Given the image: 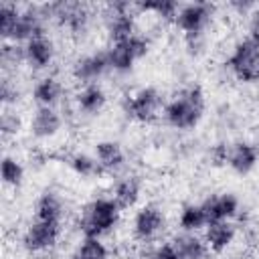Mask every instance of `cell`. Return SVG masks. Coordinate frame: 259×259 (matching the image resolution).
Wrapping results in <instances>:
<instances>
[{
	"label": "cell",
	"instance_id": "6da1fadb",
	"mask_svg": "<svg viewBox=\"0 0 259 259\" xmlns=\"http://www.w3.org/2000/svg\"><path fill=\"white\" fill-rule=\"evenodd\" d=\"M204 115V93L200 87H188L164 105V119L176 130L194 127Z\"/></svg>",
	"mask_w": 259,
	"mask_h": 259
},
{
	"label": "cell",
	"instance_id": "7a4b0ae2",
	"mask_svg": "<svg viewBox=\"0 0 259 259\" xmlns=\"http://www.w3.org/2000/svg\"><path fill=\"white\" fill-rule=\"evenodd\" d=\"M121 208L115 204L113 198H95L89 202L81 217V231L85 237H101L103 233L111 231L119 221Z\"/></svg>",
	"mask_w": 259,
	"mask_h": 259
},
{
	"label": "cell",
	"instance_id": "3957f363",
	"mask_svg": "<svg viewBox=\"0 0 259 259\" xmlns=\"http://www.w3.org/2000/svg\"><path fill=\"white\" fill-rule=\"evenodd\" d=\"M227 65L239 81L257 83L259 81V40L247 36L241 42H237Z\"/></svg>",
	"mask_w": 259,
	"mask_h": 259
},
{
	"label": "cell",
	"instance_id": "277c9868",
	"mask_svg": "<svg viewBox=\"0 0 259 259\" xmlns=\"http://www.w3.org/2000/svg\"><path fill=\"white\" fill-rule=\"evenodd\" d=\"M148 55V40L140 34H134L132 38L123 40V42H113L107 49V61H109V69L125 73L134 67L136 61H140L142 57Z\"/></svg>",
	"mask_w": 259,
	"mask_h": 259
},
{
	"label": "cell",
	"instance_id": "5b68a950",
	"mask_svg": "<svg viewBox=\"0 0 259 259\" xmlns=\"http://www.w3.org/2000/svg\"><path fill=\"white\" fill-rule=\"evenodd\" d=\"M160 107H162V97L154 87H144L125 99V113L142 123L154 121L160 113Z\"/></svg>",
	"mask_w": 259,
	"mask_h": 259
},
{
	"label": "cell",
	"instance_id": "8992f818",
	"mask_svg": "<svg viewBox=\"0 0 259 259\" xmlns=\"http://www.w3.org/2000/svg\"><path fill=\"white\" fill-rule=\"evenodd\" d=\"M59 235H61V223L34 219V223L22 235V245L30 253H40L51 249L59 241Z\"/></svg>",
	"mask_w": 259,
	"mask_h": 259
},
{
	"label": "cell",
	"instance_id": "52a82bcc",
	"mask_svg": "<svg viewBox=\"0 0 259 259\" xmlns=\"http://www.w3.org/2000/svg\"><path fill=\"white\" fill-rule=\"evenodd\" d=\"M210 14H212V6L206 4V2H192V4H184L180 6L174 22L176 26L186 32L188 36H196L204 30V26L208 24L210 20Z\"/></svg>",
	"mask_w": 259,
	"mask_h": 259
},
{
	"label": "cell",
	"instance_id": "ba28073f",
	"mask_svg": "<svg viewBox=\"0 0 259 259\" xmlns=\"http://www.w3.org/2000/svg\"><path fill=\"white\" fill-rule=\"evenodd\" d=\"M111 14L107 18V32L113 42H123L136 34V22L134 16L130 14V4L127 2H113L109 4Z\"/></svg>",
	"mask_w": 259,
	"mask_h": 259
},
{
	"label": "cell",
	"instance_id": "9c48e42d",
	"mask_svg": "<svg viewBox=\"0 0 259 259\" xmlns=\"http://www.w3.org/2000/svg\"><path fill=\"white\" fill-rule=\"evenodd\" d=\"M164 212L156 204H146L134 217V235L142 241H148L164 229Z\"/></svg>",
	"mask_w": 259,
	"mask_h": 259
},
{
	"label": "cell",
	"instance_id": "30bf717a",
	"mask_svg": "<svg viewBox=\"0 0 259 259\" xmlns=\"http://www.w3.org/2000/svg\"><path fill=\"white\" fill-rule=\"evenodd\" d=\"M55 57V45L47 34H38L30 38L24 49H22V59L32 67V69H45L53 63Z\"/></svg>",
	"mask_w": 259,
	"mask_h": 259
},
{
	"label": "cell",
	"instance_id": "8fae6325",
	"mask_svg": "<svg viewBox=\"0 0 259 259\" xmlns=\"http://www.w3.org/2000/svg\"><path fill=\"white\" fill-rule=\"evenodd\" d=\"M200 206L204 210L206 223H217V221H229V219H233L237 214V210H239V200H237L235 194L225 192V194L206 198Z\"/></svg>",
	"mask_w": 259,
	"mask_h": 259
},
{
	"label": "cell",
	"instance_id": "7c38bea8",
	"mask_svg": "<svg viewBox=\"0 0 259 259\" xmlns=\"http://www.w3.org/2000/svg\"><path fill=\"white\" fill-rule=\"evenodd\" d=\"M105 69H109L107 51L105 53H93V55L81 57L73 65V77L87 85V83H95V79H99L105 73Z\"/></svg>",
	"mask_w": 259,
	"mask_h": 259
},
{
	"label": "cell",
	"instance_id": "4fadbf2b",
	"mask_svg": "<svg viewBox=\"0 0 259 259\" xmlns=\"http://www.w3.org/2000/svg\"><path fill=\"white\" fill-rule=\"evenodd\" d=\"M257 160H259V150L249 142L233 144L227 152V164L237 174H249L257 166Z\"/></svg>",
	"mask_w": 259,
	"mask_h": 259
},
{
	"label": "cell",
	"instance_id": "5bb4252c",
	"mask_svg": "<svg viewBox=\"0 0 259 259\" xmlns=\"http://www.w3.org/2000/svg\"><path fill=\"white\" fill-rule=\"evenodd\" d=\"M38 34H45L42 32V24H40V16L36 12H32V10H26V12L18 14L16 24L10 30L6 40H10V42H24L26 45L30 38H34Z\"/></svg>",
	"mask_w": 259,
	"mask_h": 259
},
{
	"label": "cell",
	"instance_id": "9a60e30c",
	"mask_svg": "<svg viewBox=\"0 0 259 259\" xmlns=\"http://www.w3.org/2000/svg\"><path fill=\"white\" fill-rule=\"evenodd\" d=\"M235 239V227L229 221H217V223H208L206 231H204V243L210 251L221 253L225 251Z\"/></svg>",
	"mask_w": 259,
	"mask_h": 259
},
{
	"label": "cell",
	"instance_id": "2e32d148",
	"mask_svg": "<svg viewBox=\"0 0 259 259\" xmlns=\"http://www.w3.org/2000/svg\"><path fill=\"white\" fill-rule=\"evenodd\" d=\"M61 127V115L55 107H38L30 119V132L36 138H51Z\"/></svg>",
	"mask_w": 259,
	"mask_h": 259
},
{
	"label": "cell",
	"instance_id": "e0dca14e",
	"mask_svg": "<svg viewBox=\"0 0 259 259\" xmlns=\"http://www.w3.org/2000/svg\"><path fill=\"white\" fill-rule=\"evenodd\" d=\"M105 101H107V95H105L103 87L97 85V83H87L77 93V105H79V109L83 113H89V115L99 113L105 107Z\"/></svg>",
	"mask_w": 259,
	"mask_h": 259
},
{
	"label": "cell",
	"instance_id": "ac0fdd59",
	"mask_svg": "<svg viewBox=\"0 0 259 259\" xmlns=\"http://www.w3.org/2000/svg\"><path fill=\"white\" fill-rule=\"evenodd\" d=\"M95 160L99 162L101 170L113 172V170L123 166L125 156H123V150L117 142H99L95 146Z\"/></svg>",
	"mask_w": 259,
	"mask_h": 259
},
{
	"label": "cell",
	"instance_id": "d6986e66",
	"mask_svg": "<svg viewBox=\"0 0 259 259\" xmlns=\"http://www.w3.org/2000/svg\"><path fill=\"white\" fill-rule=\"evenodd\" d=\"M61 95H63V85L55 77H42L32 89V97L38 103V107H55Z\"/></svg>",
	"mask_w": 259,
	"mask_h": 259
},
{
	"label": "cell",
	"instance_id": "ffe728a7",
	"mask_svg": "<svg viewBox=\"0 0 259 259\" xmlns=\"http://www.w3.org/2000/svg\"><path fill=\"white\" fill-rule=\"evenodd\" d=\"M174 249L178 251L180 259H204L208 247L202 239L190 235V233H184V235H178L174 241H172Z\"/></svg>",
	"mask_w": 259,
	"mask_h": 259
},
{
	"label": "cell",
	"instance_id": "44dd1931",
	"mask_svg": "<svg viewBox=\"0 0 259 259\" xmlns=\"http://www.w3.org/2000/svg\"><path fill=\"white\" fill-rule=\"evenodd\" d=\"M138 198H140V180L136 176H127L115 184L113 200L121 210L132 208L138 202Z\"/></svg>",
	"mask_w": 259,
	"mask_h": 259
},
{
	"label": "cell",
	"instance_id": "7402d4cb",
	"mask_svg": "<svg viewBox=\"0 0 259 259\" xmlns=\"http://www.w3.org/2000/svg\"><path fill=\"white\" fill-rule=\"evenodd\" d=\"M61 214H63V200L55 192L40 194V198L36 200V219L61 223Z\"/></svg>",
	"mask_w": 259,
	"mask_h": 259
},
{
	"label": "cell",
	"instance_id": "603a6c76",
	"mask_svg": "<svg viewBox=\"0 0 259 259\" xmlns=\"http://www.w3.org/2000/svg\"><path fill=\"white\" fill-rule=\"evenodd\" d=\"M206 217H204V210L200 204H186L180 212V227L186 231V233H194L202 227H206Z\"/></svg>",
	"mask_w": 259,
	"mask_h": 259
},
{
	"label": "cell",
	"instance_id": "cb8c5ba5",
	"mask_svg": "<svg viewBox=\"0 0 259 259\" xmlns=\"http://www.w3.org/2000/svg\"><path fill=\"white\" fill-rule=\"evenodd\" d=\"M138 8H140L142 12H154L156 16H162V18H166V20H174L176 14H178V10H180L178 2H174V0H150V2H140Z\"/></svg>",
	"mask_w": 259,
	"mask_h": 259
},
{
	"label": "cell",
	"instance_id": "d4e9b609",
	"mask_svg": "<svg viewBox=\"0 0 259 259\" xmlns=\"http://www.w3.org/2000/svg\"><path fill=\"white\" fill-rule=\"evenodd\" d=\"M75 253L79 255V259H109L105 245L97 237H85Z\"/></svg>",
	"mask_w": 259,
	"mask_h": 259
},
{
	"label": "cell",
	"instance_id": "484cf974",
	"mask_svg": "<svg viewBox=\"0 0 259 259\" xmlns=\"http://www.w3.org/2000/svg\"><path fill=\"white\" fill-rule=\"evenodd\" d=\"M24 178V168L18 160L4 156L2 158V182L8 186H20Z\"/></svg>",
	"mask_w": 259,
	"mask_h": 259
},
{
	"label": "cell",
	"instance_id": "4316f807",
	"mask_svg": "<svg viewBox=\"0 0 259 259\" xmlns=\"http://www.w3.org/2000/svg\"><path fill=\"white\" fill-rule=\"evenodd\" d=\"M71 168L77 172V174H81V176H93V174H97L101 168H99V162L95 160V158H91V156H87V154H77V156H73L71 158Z\"/></svg>",
	"mask_w": 259,
	"mask_h": 259
},
{
	"label": "cell",
	"instance_id": "83f0119b",
	"mask_svg": "<svg viewBox=\"0 0 259 259\" xmlns=\"http://www.w3.org/2000/svg\"><path fill=\"white\" fill-rule=\"evenodd\" d=\"M18 14H20V10H16L12 4H0V32H2L4 40L8 38L10 30L14 28Z\"/></svg>",
	"mask_w": 259,
	"mask_h": 259
},
{
	"label": "cell",
	"instance_id": "f1b7e54d",
	"mask_svg": "<svg viewBox=\"0 0 259 259\" xmlns=\"http://www.w3.org/2000/svg\"><path fill=\"white\" fill-rule=\"evenodd\" d=\"M150 259H180V255H178V251L174 249L172 243H166V245H160V247L150 255Z\"/></svg>",
	"mask_w": 259,
	"mask_h": 259
},
{
	"label": "cell",
	"instance_id": "f546056e",
	"mask_svg": "<svg viewBox=\"0 0 259 259\" xmlns=\"http://www.w3.org/2000/svg\"><path fill=\"white\" fill-rule=\"evenodd\" d=\"M67 259H79V255H77V253H73V255H69Z\"/></svg>",
	"mask_w": 259,
	"mask_h": 259
}]
</instances>
